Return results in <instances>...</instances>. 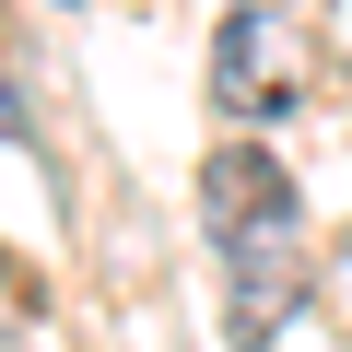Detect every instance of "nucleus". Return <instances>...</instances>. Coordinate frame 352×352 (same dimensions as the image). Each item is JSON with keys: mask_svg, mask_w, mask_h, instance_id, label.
I'll return each instance as SVG.
<instances>
[{"mask_svg": "<svg viewBox=\"0 0 352 352\" xmlns=\"http://www.w3.org/2000/svg\"><path fill=\"white\" fill-rule=\"evenodd\" d=\"M282 94H294V36H282V12H235L223 47H212V106H223V118H270Z\"/></svg>", "mask_w": 352, "mask_h": 352, "instance_id": "1", "label": "nucleus"}, {"mask_svg": "<svg viewBox=\"0 0 352 352\" xmlns=\"http://www.w3.org/2000/svg\"><path fill=\"white\" fill-rule=\"evenodd\" d=\"M200 212H212V235L282 223V212H294V188H282V153H258V141H223V153L200 164Z\"/></svg>", "mask_w": 352, "mask_h": 352, "instance_id": "2", "label": "nucleus"}, {"mask_svg": "<svg viewBox=\"0 0 352 352\" xmlns=\"http://www.w3.org/2000/svg\"><path fill=\"white\" fill-rule=\"evenodd\" d=\"M223 270H235V317H270V294H294V212L223 235Z\"/></svg>", "mask_w": 352, "mask_h": 352, "instance_id": "3", "label": "nucleus"}, {"mask_svg": "<svg viewBox=\"0 0 352 352\" xmlns=\"http://www.w3.org/2000/svg\"><path fill=\"white\" fill-rule=\"evenodd\" d=\"M0 141H24V106H12V82H0Z\"/></svg>", "mask_w": 352, "mask_h": 352, "instance_id": "4", "label": "nucleus"}]
</instances>
